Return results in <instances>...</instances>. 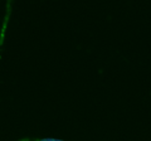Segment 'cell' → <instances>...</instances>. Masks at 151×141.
I'll use <instances>...</instances> for the list:
<instances>
[{
  "instance_id": "6da1fadb",
  "label": "cell",
  "mask_w": 151,
  "mask_h": 141,
  "mask_svg": "<svg viewBox=\"0 0 151 141\" xmlns=\"http://www.w3.org/2000/svg\"><path fill=\"white\" fill-rule=\"evenodd\" d=\"M19 141H63V140H57V139H22Z\"/></svg>"
}]
</instances>
